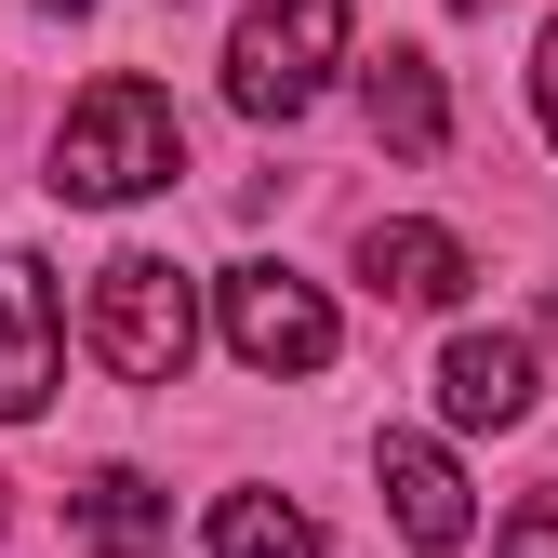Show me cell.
Listing matches in <instances>:
<instances>
[{
  "label": "cell",
  "instance_id": "6da1fadb",
  "mask_svg": "<svg viewBox=\"0 0 558 558\" xmlns=\"http://www.w3.org/2000/svg\"><path fill=\"white\" fill-rule=\"evenodd\" d=\"M186 173V120H173V94L160 81H133V66H120V81H94L81 107H66L53 120V199H81V214H120V199H160Z\"/></svg>",
  "mask_w": 558,
  "mask_h": 558
},
{
  "label": "cell",
  "instance_id": "7a4b0ae2",
  "mask_svg": "<svg viewBox=\"0 0 558 558\" xmlns=\"http://www.w3.org/2000/svg\"><path fill=\"white\" fill-rule=\"evenodd\" d=\"M186 345H199L186 266H173V253H107V266H94V360H107L120 386H173Z\"/></svg>",
  "mask_w": 558,
  "mask_h": 558
},
{
  "label": "cell",
  "instance_id": "3957f363",
  "mask_svg": "<svg viewBox=\"0 0 558 558\" xmlns=\"http://www.w3.org/2000/svg\"><path fill=\"white\" fill-rule=\"evenodd\" d=\"M332 66H345V0H253L240 40H227V107L240 120H306Z\"/></svg>",
  "mask_w": 558,
  "mask_h": 558
},
{
  "label": "cell",
  "instance_id": "277c9868",
  "mask_svg": "<svg viewBox=\"0 0 558 558\" xmlns=\"http://www.w3.org/2000/svg\"><path fill=\"white\" fill-rule=\"evenodd\" d=\"M227 345L253 373H332L345 332H332V306L306 293L293 266H227Z\"/></svg>",
  "mask_w": 558,
  "mask_h": 558
},
{
  "label": "cell",
  "instance_id": "5b68a950",
  "mask_svg": "<svg viewBox=\"0 0 558 558\" xmlns=\"http://www.w3.org/2000/svg\"><path fill=\"white\" fill-rule=\"evenodd\" d=\"M66 373V306H53V266L40 253H0V426H27Z\"/></svg>",
  "mask_w": 558,
  "mask_h": 558
},
{
  "label": "cell",
  "instance_id": "8992f818",
  "mask_svg": "<svg viewBox=\"0 0 558 558\" xmlns=\"http://www.w3.org/2000/svg\"><path fill=\"white\" fill-rule=\"evenodd\" d=\"M373 478H386V519L412 532V545H426V558H452L478 519H465V465L439 452V439H412V426H386L373 439Z\"/></svg>",
  "mask_w": 558,
  "mask_h": 558
},
{
  "label": "cell",
  "instance_id": "52a82bcc",
  "mask_svg": "<svg viewBox=\"0 0 558 558\" xmlns=\"http://www.w3.org/2000/svg\"><path fill=\"white\" fill-rule=\"evenodd\" d=\"M66 532H81L94 558H160L173 545V493H160L147 465H94L81 493H66Z\"/></svg>",
  "mask_w": 558,
  "mask_h": 558
},
{
  "label": "cell",
  "instance_id": "ba28073f",
  "mask_svg": "<svg viewBox=\"0 0 558 558\" xmlns=\"http://www.w3.org/2000/svg\"><path fill=\"white\" fill-rule=\"evenodd\" d=\"M439 412H452V426H532V345L519 332H452Z\"/></svg>",
  "mask_w": 558,
  "mask_h": 558
},
{
  "label": "cell",
  "instance_id": "9c48e42d",
  "mask_svg": "<svg viewBox=\"0 0 558 558\" xmlns=\"http://www.w3.org/2000/svg\"><path fill=\"white\" fill-rule=\"evenodd\" d=\"M360 266L386 306H465V279H478V253L452 227H360Z\"/></svg>",
  "mask_w": 558,
  "mask_h": 558
},
{
  "label": "cell",
  "instance_id": "30bf717a",
  "mask_svg": "<svg viewBox=\"0 0 558 558\" xmlns=\"http://www.w3.org/2000/svg\"><path fill=\"white\" fill-rule=\"evenodd\" d=\"M373 133H386L399 160H439V147H452V94H439L426 53H386V66H373Z\"/></svg>",
  "mask_w": 558,
  "mask_h": 558
},
{
  "label": "cell",
  "instance_id": "8fae6325",
  "mask_svg": "<svg viewBox=\"0 0 558 558\" xmlns=\"http://www.w3.org/2000/svg\"><path fill=\"white\" fill-rule=\"evenodd\" d=\"M214 558H319V519L279 493H227L214 506Z\"/></svg>",
  "mask_w": 558,
  "mask_h": 558
},
{
  "label": "cell",
  "instance_id": "7c38bea8",
  "mask_svg": "<svg viewBox=\"0 0 558 558\" xmlns=\"http://www.w3.org/2000/svg\"><path fill=\"white\" fill-rule=\"evenodd\" d=\"M493 558H558V493H532V506L493 532Z\"/></svg>",
  "mask_w": 558,
  "mask_h": 558
},
{
  "label": "cell",
  "instance_id": "4fadbf2b",
  "mask_svg": "<svg viewBox=\"0 0 558 558\" xmlns=\"http://www.w3.org/2000/svg\"><path fill=\"white\" fill-rule=\"evenodd\" d=\"M532 107H545V147H558V14H545V40H532Z\"/></svg>",
  "mask_w": 558,
  "mask_h": 558
},
{
  "label": "cell",
  "instance_id": "5bb4252c",
  "mask_svg": "<svg viewBox=\"0 0 558 558\" xmlns=\"http://www.w3.org/2000/svg\"><path fill=\"white\" fill-rule=\"evenodd\" d=\"M40 14H94V0H40Z\"/></svg>",
  "mask_w": 558,
  "mask_h": 558
},
{
  "label": "cell",
  "instance_id": "9a60e30c",
  "mask_svg": "<svg viewBox=\"0 0 558 558\" xmlns=\"http://www.w3.org/2000/svg\"><path fill=\"white\" fill-rule=\"evenodd\" d=\"M452 14H493V0H452Z\"/></svg>",
  "mask_w": 558,
  "mask_h": 558
},
{
  "label": "cell",
  "instance_id": "2e32d148",
  "mask_svg": "<svg viewBox=\"0 0 558 558\" xmlns=\"http://www.w3.org/2000/svg\"><path fill=\"white\" fill-rule=\"evenodd\" d=\"M0 519H14V506H0Z\"/></svg>",
  "mask_w": 558,
  "mask_h": 558
}]
</instances>
